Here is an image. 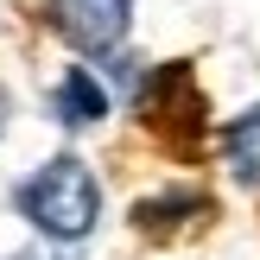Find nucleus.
I'll return each instance as SVG.
<instances>
[{"mask_svg":"<svg viewBox=\"0 0 260 260\" xmlns=\"http://www.w3.org/2000/svg\"><path fill=\"white\" fill-rule=\"evenodd\" d=\"M13 260H76L70 248H57V241H51V248H25V254H13Z\"/></svg>","mask_w":260,"mask_h":260,"instance_id":"423d86ee","label":"nucleus"},{"mask_svg":"<svg viewBox=\"0 0 260 260\" xmlns=\"http://www.w3.org/2000/svg\"><path fill=\"white\" fill-rule=\"evenodd\" d=\"M222 159H229V172H235V184L260 190V108H248V114H235V121H229Z\"/></svg>","mask_w":260,"mask_h":260,"instance_id":"20e7f679","label":"nucleus"},{"mask_svg":"<svg viewBox=\"0 0 260 260\" xmlns=\"http://www.w3.org/2000/svg\"><path fill=\"white\" fill-rule=\"evenodd\" d=\"M51 25L63 32V45L89 51V57H108L127 38V19H134V0H45Z\"/></svg>","mask_w":260,"mask_h":260,"instance_id":"f03ea898","label":"nucleus"},{"mask_svg":"<svg viewBox=\"0 0 260 260\" xmlns=\"http://www.w3.org/2000/svg\"><path fill=\"white\" fill-rule=\"evenodd\" d=\"M13 203H19V216H25L45 241L63 248V241H83L89 229H95V216H102V184H95V172H89L83 159H45L19 190H13Z\"/></svg>","mask_w":260,"mask_h":260,"instance_id":"f257e3e1","label":"nucleus"},{"mask_svg":"<svg viewBox=\"0 0 260 260\" xmlns=\"http://www.w3.org/2000/svg\"><path fill=\"white\" fill-rule=\"evenodd\" d=\"M184 210H210V203H203L197 190H165V197H146V203H140V210H134V222L159 235V229H172Z\"/></svg>","mask_w":260,"mask_h":260,"instance_id":"39448f33","label":"nucleus"},{"mask_svg":"<svg viewBox=\"0 0 260 260\" xmlns=\"http://www.w3.org/2000/svg\"><path fill=\"white\" fill-rule=\"evenodd\" d=\"M51 114H57V127H95L108 114V95L89 70H63V83L51 89Z\"/></svg>","mask_w":260,"mask_h":260,"instance_id":"7ed1b4c3","label":"nucleus"},{"mask_svg":"<svg viewBox=\"0 0 260 260\" xmlns=\"http://www.w3.org/2000/svg\"><path fill=\"white\" fill-rule=\"evenodd\" d=\"M0 127H7V95H0Z\"/></svg>","mask_w":260,"mask_h":260,"instance_id":"0eeeda50","label":"nucleus"}]
</instances>
